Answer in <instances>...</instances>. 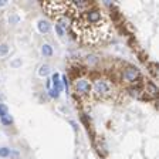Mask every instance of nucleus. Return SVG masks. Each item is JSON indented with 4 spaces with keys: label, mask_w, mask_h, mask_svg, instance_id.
Returning <instances> with one entry per match:
<instances>
[{
    "label": "nucleus",
    "mask_w": 159,
    "mask_h": 159,
    "mask_svg": "<svg viewBox=\"0 0 159 159\" xmlns=\"http://www.w3.org/2000/svg\"><path fill=\"white\" fill-rule=\"evenodd\" d=\"M72 30L77 38L85 44L102 43L114 33L109 17L100 9L84 10L72 21Z\"/></svg>",
    "instance_id": "f257e3e1"
},
{
    "label": "nucleus",
    "mask_w": 159,
    "mask_h": 159,
    "mask_svg": "<svg viewBox=\"0 0 159 159\" xmlns=\"http://www.w3.org/2000/svg\"><path fill=\"white\" fill-rule=\"evenodd\" d=\"M43 9L47 13L48 17L58 21L63 17H66L68 13H75V6L72 3H66V1H44Z\"/></svg>",
    "instance_id": "f03ea898"
},
{
    "label": "nucleus",
    "mask_w": 159,
    "mask_h": 159,
    "mask_svg": "<svg viewBox=\"0 0 159 159\" xmlns=\"http://www.w3.org/2000/svg\"><path fill=\"white\" fill-rule=\"evenodd\" d=\"M92 89H94V92H95L98 97H101V98L111 95V92H112V88H111L109 83H106L104 80H97V81L94 83V85H92Z\"/></svg>",
    "instance_id": "7ed1b4c3"
},
{
    "label": "nucleus",
    "mask_w": 159,
    "mask_h": 159,
    "mask_svg": "<svg viewBox=\"0 0 159 159\" xmlns=\"http://www.w3.org/2000/svg\"><path fill=\"white\" fill-rule=\"evenodd\" d=\"M74 89L81 95H88L92 91V84L85 78H78L74 81Z\"/></svg>",
    "instance_id": "20e7f679"
},
{
    "label": "nucleus",
    "mask_w": 159,
    "mask_h": 159,
    "mask_svg": "<svg viewBox=\"0 0 159 159\" xmlns=\"http://www.w3.org/2000/svg\"><path fill=\"white\" fill-rule=\"evenodd\" d=\"M139 75H141V72H139L138 68L129 67V68H126L124 72V80L126 83H135V81L139 78Z\"/></svg>",
    "instance_id": "39448f33"
},
{
    "label": "nucleus",
    "mask_w": 159,
    "mask_h": 159,
    "mask_svg": "<svg viewBox=\"0 0 159 159\" xmlns=\"http://www.w3.org/2000/svg\"><path fill=\"white\" fill-rule=\"evenodd\" d=\"M37 30L41 33V34H48L51 31V23L48 20H44V18H40L37 21Z\"/></svg>",
    "instance_id": "423d86ee"
},
{
    "label": "nucleus",
    "mask_w": 159,
    "mask_h": 159,
    "mask_svg": "<svg viewBox=\"0 0 159 159\" xmlns=\"http://www.w3.org/2000/svg\"><path fill=\"white\" fill-rule=\"evenodd\" d=\"M50 72H51L50 64H41V66L38 67V71H37V74H38L40 77H48Z\"/></svg>",
    "instance_id": "0eeeda50"
},
{
    "label": "nucleus",
    "mask_w": 159,
    "mask_h": 159,
    "mask_svg": "<svg viewBox=\"0 0 159 159\" xmlns=\"http://www.w3.org/2000/svg\"><path fill=\"white\" fill-rule=\"evenodd\" d=\"M41 54H43L44 57H51V55L54 54L53 46L48 44V43H44V44L41 46Z\"/></svg>",
    "instance_id": "6e6552de"
},
{
    "label": "nucleus",
    "mask_w": 159,
    "mask_h": 159,
    "mask_svg": "<svg viewBox=\"0 0 159 159\" xmlns=\"http://www.w3.org/2000/svg\"><path fill=\"white\" fill-rule=\"evenodd\" d=\"M20 21H21V16L17 14V13H12V14L9 16V24H10V26H17Z\"/></svg>",
    "instance_id": "1a4fd4ad"
},
{
    "label": "nucleus",
    "mask_w": 159,
    "mask_h": 159,
    "mask_svg": "<svg viewBox=\"0 0 159 159\" xmlns=\"http://www.w3.org/2000/svg\"><path fill=\"white\" fill-rule=\"evenodd\" d=\"M10 53V47L6 43H0V57H6Z\"/></svg>",
    "instance_id": "9d476101"
},
{
    "label": "nucleus",
    "mask_w": 159,
    "mask_h": 159,
    "mask_svg": "<svg viewBox=\"0 0 159 159\" xmlns=\"http://www.w3.org/2000/svg\"><path fill=\"white\" fill-rule=\"evenodd\" d=\"M54 30L57 31L58 37H64V34H66V30H64V29H63L58 23H55V24H54Z\"/></svg>",
    "instance_id": "9b49d317"
},
{
    "label": "nucleus",
    "mask_w": 159,
    "mask_h": 159,
    "mask_svg": "<svg viewBox=\"0 0 159 159\" xmlns=\"http://www.w3.org/2000/svg\"><path fill=\"white\" fill-rule=\"evenodd\" d=\"M9 155H10V149L6 146H1L0 148V158H9Z\"/></svg>",
    "instance_id": "f8f14e48"
},
{
    "label": "nucleus",
    "mask_w": 159,
    "mask_h": 159,
    "mask_svg": "<svg viewBox=\"0 0 159 159\" xmlns=\"http://www.w3.org/2000/svg\"><path fill=\"white\" fill-rule=\"evenodd\" d=\"M9 114V108L6 104H1L0 102V118H3V117H6Z\"/></svg>",
    "instance_id": "ddd939ff"
},
{
    "label": "nucleus",
    "mask_w": 159,
    "mask_h": 159,
    "mask_svg": "<svg viewBox=\"0 0 159 159\" xmlns=\"http://www.w3.org/2000/svg\"><path fill=\"white\" fill-rule=\"evenodd\" d=\"M0 121H1V124H3V125H10L12 122H13V118L10 117V114H7L6 117L0 118Z\"/></svg>",
    "instance_id": "4468645a"
},
{
    "label": "nucleus",
    "mask_w": 159,
    "mask_h": 159,
    "mask_svg": "<svg viewBox=\"0 0 159 159\" xmlns=\"http://www.w3.org/2000/svg\"><path fill=\"white\" fill-rule=\"evenodd\" d=\"M146 87H148V89H149V94L151 95H156V92H158V88L152 84V83H148L146 84Z\"/></svg>",
    "instance_id": "2eb2a0df"
},
{
    "label": "nucleus",
    "mask_w": 159,
    "mask_h": 159,
    "mask_svg": "<svg viewBox=\"0 0 159 159\" xmlns=\"http://www.w3.org/2000/svg\"><path fill=\"white\" fill-rule=\"evenodd\" d=\"M21 64H23L21 58H14V60L10 63V66H12L13 68H18V67H21Z\"/></svg>",
    "instance_id": "dca6fc26"
},
{
    "label": "nucleus",
    "mask_w": 159,
    "mask_h": 159,
    "mask_svg": "<svg viewBox=\"0 0 159 159\" xmlns=\"http://www.w3.org/2000/svg\"><path fill=\"white\" fill-rule=\"evenodd\" d=\"M10 159H20V152L17 149H10V155H9Z\"/></svg>",
    "instance_id": "f3484780"
},
{
    "label": "nucleus",
    "mask_w": 159,
    "mask_h": 159,
    "mask_svg": "<svg viewBox=\"0 0 159 159\" xmlns=\"http://www.w3.org/2000/svg\"><path fill=\"white\" fill-rule=\"evenodd\" d=\"M129 94H131L132 97H135V98H139V97H141V91L138 88H131L129 89Z\"/></svg>",
    "instance_id": "a211bd4d"
},
{
    "label": "nucleus",
    "mask_w": 159,
    "mask_h": 159,
    "mask_svg": "<svg viewBox=\"0 0 159 159\" xmlns=\"http://www.w3.org/2000/svg\"><path fill=\"white\" fill-rule=\"evenodd\" d=\"M4 6H7V1L6 0H0V7H4Z\"/></svg>",
    "instance_id": "6ab92c4d"
}]
</instances>
